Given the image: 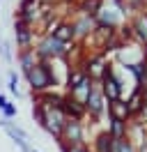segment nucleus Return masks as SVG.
<instances>
[{
    "mask_svg": "<svg viewBox=\"0 0 147 152\" xmlns=\"http://www.w3.org/2000/svg\"><path fill=\"white\" fill-rule=\"evenodd\" d=\"M28 86L32 90V95H44V92H51L57 88L53 78V69H51V62L48 60H37L35 65L23 72Z\"/></svg>",
    "mask_w": 147,
    "mask_h": 152,
    "instance_id": "f257e3e1",
    "label": "nucleus"
},
{
    "mask_svg": "<svg viewBox=\"0 0 147 152\" xmlns=\"http://www.w3.org/2000/svg\"><path fill=\"white\" fill-rule=\"evenodd\" d=\"M97 83H99L101 95H103V99H106L108 104L110 102H117V99H124V86H122L119 76L115 74V65H113V62L106 67V72L101 74V78Z\"/></svg>",
    "mask_w": 147,
    "mask_h": 152,
    "instance_id": "f03ea898",
    "label": "nucleus"
},
{
    "mask_svg": "<svg viewBox=\"0 0 147 152\" xmlns=\"http://www.w3.org/2000/svg\"><path fill=\"white\" fill-rule=\"evenodd\" d=\"M57 145H85V124L81 120H67L62 127V134L57 138Z\"/></svg>",
    "mask_w": 147,
    "mask_h": 152,
    "instance_id": "7ed1b4c3",
    "label": "nucleus"
},
{
    "mask_svg": "<svg viewBox=\"0 0 147 152\" xmlns=\"http://www.w3.org/2000/svg\"><path fill=\"white\" fill-rule=\"evenodd\" d=\"M106 108H108V102L103 99L99 90V83H94V88L90 90V97H87V102H85V118H90V120H101L103 115H106Z\"/></svg>",
    "mask_w": 147,
    "mask_h": 152,
    "instance_id": "20e7f679",
    "label": "nucleus"
},
{
    "mask_svg": "<svg viewBox=\"0 0 147 152\" xmlns=\"http://www.w3.org/2000/svg\"><path fill=\"white\" fill-rule=\"evenodd\" d=\"M14 35H16V46L18 51H25V48H32L37 42V30L32 26H28L25 21L14 19Z\"/></svg>",
    "mask_w": 147,
    "mask_h": 152,
    "instance_id": "39448f33",
    "label": "nucleus"
},
{
    "mask_svg": "<svg viewBox=\"0 0 147 152\" xmlns=\"http://www.w3.org/2000/svg\"><path fill=\"white\" fill-rule=\"evenodd\" d=\"M69 21H71L74 32H76V42L90 37L97 28V16H90V14H78L76 19H69Z\"/></svg>",
    "mask_w": 147,
    "mask_h": 152,
    "instance_id": "423d86ee",
    "label": "nucleus"
},
{
    "mask_svg": "<svg viewBox=\"0 0 147 152\" xmlns=\"http://www.w3.org/2000/svg\"><path fill=\"white\" fill-rule=\"evenodd\" d=\"M46 35H51L53 39L62 42V44H69V42H76V32H74V26L69 19H60L53 28L48 30Z\"/></svg>",
    "mask_w": 147,
    "mask_h": 152,
    "instance_id": "0eeeda50",
    "label": "nucleus"
},
{
    "mask_svg": "<svg viewBox=\"0 0 147 152\" xmlns=\"http://www.w3.org/2000/svg\"><path fill=\"white\" fill-rule=\"evenodd\" d=\"M60 108H62V113L67 120H85V106L78 104V102H74L71 97H62V104H60Z\"/></svg>",
    "mask_w": 147,
    "mask_h": 152,
    "instance_id": "6e6552de",
    "label": "nucleus"
},
{
    "mask_svg": "<svg viewBox=\"0 0 147 152\" xmlns=\"http://www.w3.org/2000/svg\"><path fill=\"white\" fill-rule=\"evenodd\" d=\"M106 115H108L110 120H117V122H124V124H129V120H131V115H129V108H127V104H124V99L110 102L108 108H106Z\"/></svg>",
    "mask_w": 147,
    "mask_h": 152,
    "instance_id": "1a4fd4ad",
    "label": "nucleus"
},
{
    "mask_svg": "<svg viewBox=\"0 0 147 152\" xmlns=\"http://www.w3.org/2000/svg\"><path fill=\"white\" fill-rule=\"evenodd\" d=\"M131 30H133V39H138L140 46H147V16L143 12H138L133 21H131Z\"/></svg>",
    "mask_w": 147,
    "mask_h": 152,
    "instance_id": "9d476101",
    "label": "nucleus"
},
{
    "mask_svg": "<svg viewBox=\"0 0 147 152\" xmlns=\"http://www.w3.org/2000/svg\"><path fill=\"white\" fill-rule=\"evenodd\" d=\"M90 152H115V138H113L106 129L99 132L97 136H94V141H92Z\"/></svg>",
    "mask_w": 147,
    "mask_h": 152,
    "instance_id": "9b49d317",
    "label": "nucleus"
},
{
    "mask_svg": "<svg viewBox=\"0 0 147 152\" xmlns=\"http://www.w3.org/2000/svg\"><path fill=\"white\" fill-rule=\"evenodd\" d=\"M92 88H94V81H92V78H87L85 83H81L78 88H74L71 92H64V95L71 97L74 102H78V104L85 106V102H87V97H90V90H92Z\"/></svg>",
    "mask_w": 147,
    "mask_h": 152,
    "instance_id": "f8f14e48",
    "label": "nucleus"
},
{
    "mask_svg": "<svg viewBox=\"0 0 147 152\" xmlns=\"http://www.w3.org/2000/svg\"><path fill=\"white\" fill-rule=\"evenodd\" d=\"M124 104H127V108H129V115H131V118H136V115L140 113L143 104H145V102H143V90H140V88H136V90H133V92L124 99Z\"/></svg>",
    "mask_w": 147,
    "mask_h": 152,
    "instance_id": "ddd939ff",
    "label": "nucleus"
},
{
    "mask_svg": "<svg viewBox=\"0 0 147 152\" xmlns=\"http://www.w3.org/2000/svg\"><path fill=\"white\" fill-rule=\"evenodd\" d=\"M101 2H103V0H78V2H76V7H78V14L97 16V12L101 10Z\"/></svg>",
    "mask_w": 147,
    "mask_h": 152,
    "instance_id": "4468645a",
    "label": "nucleus"
},
{
    "mask_svg": "<svg viewBox=\"0 0 147 152\" xmlns=\"http://www.w3.org/2000/svg\"><path fill=\"white\" fill-rule=\"evenodd\" d=\"M37 60V53H35V48H25V51H18V65H21V69L25 72V69H30V67L35 65Z\"/></svg>",
    "mask_w": 147,
    "mask_h": 152,
    "instance_id": "2eb2a0df",
    "label": "nucleus"
},
{
    "mask_svg": "<svg viewBox=\"0 0 147 152\" xmlns=\"http://www.w3.org/2000/svg\"><path fill=\"white\" fill-rule=\"evenodd\" d=\"M106 132H108L115 141H119V138H124V136H127V124H124V122H117V120H110V118H108V129H106Z\"/></svg>",
    "mask_w": 147,
    "mask_h": 152,
    "instance_id": "dca6fc26",
    "label": "nucleus"
},
{
    "mask_svg": "<svg viewBox=\"0 0 147 152\" xmlns=\"http://www.w3.org/2000/svg\"><path fill=\"white\" fill-rule=\"evenodd\" d=\"M0 111H2V115H5V120L16 118V106L12 104L7 97H2V95H0Z\"/></svg>",
    "mask_w": 147,
    "mask_h": 152,
    "instance_id": "f3484780",
    "label": "nucleus"
},
{
    "mask_svg": "<svg viewBox=\"0 0 147 152\" xmlns=\"http://www.w3.org/2000/svg\"><path fill=\"white\" fill-rule=\"evenodd\" d=\"M115 152H138V148H136L131 141H129L127 136H124V138L115 141Z\"/></svg>",
    "mask_w": 147,
    "mask_h": 152,
    "instance_id": "a211bd4d",
    "label": "nucleus"
},
{
    "mask_svg": "<svg viewBox=\"0 0 147 152\" xmlns=\"http://www.w3.org/2000/svg\"><path fill=\"white\" fill-rule=\"evenodd\" d=\"M9 90H12L14 95H18V76H16V72H9Z\"/></svg>",
    "mask_w": 147,
    "mask_h": 152,
    "instance_id": "6ab92c4d",
    "label": "nucleus"
},
{
    "mask_svg": "<svg viewBox=\"0 0 147 152\" xmlns=\"http://www.w3.org/2000/svg\"><path fill=\"white\" fill-rule=\"evenodd\" d=\"M60 150H62V152H90V148H87V145H71V148L60 145Z\"/></svg>",
    "mask_w": 147,
    "mask_h": 152,
    "instance_id": "aec40b11",
    "label": "nucleus"
},
{
    "mask_svg": "<svg viewBox=\"0 0 147 152\" xmlns=\"http://www.w3.org/2000/svg\"><path fill=\"white\" fill-rule=\"evenodd\" d=\"M28 152H37V150H28Z\"/></svg>",
    "mask_w": 147,
    "mask_h": 152,
    "instance_id": "412c9836",
    "label": "nucleus"
}]
</instances>
